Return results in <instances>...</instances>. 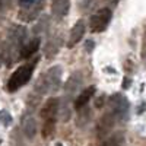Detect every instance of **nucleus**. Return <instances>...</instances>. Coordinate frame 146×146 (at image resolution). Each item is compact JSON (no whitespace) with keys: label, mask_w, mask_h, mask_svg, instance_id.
Here are the masks:
<instances>
[{"label":"nucleus","mask_w":146,"mask_h":146,"mask_svg":"<svg viewBox=\"0 0 146 146\" xmlns=\"http://www.w3.org/2000/svg\"><path fill=\"white\" fill-rule=\"evenodd\" d=\"M62 67L60 66H53L47 70V73L40 76V79L35 83V92L38 95L44 94H54L62 86Z\"/></svg>","instance_id":"f257e3e1"},{"label":"nucleus","mask_w":146,"mask_h":146,"mask_svg":"<svg viewBox=\"0 0 146 146\" xmlns=\"http://www.w3.org/2000/svg\"><path fill=\"white\" fill-rule=\"evenodd\" d=\"M32 70L34 67L31 64H23L21 67H18L13 73H12L10 79L7 80V91L15 92L18 91L21 86H23L32 76Z\"/></svg>","instance_id":"f03ea898"},{"label":"nucleus","mask_w":146,"mask_h":146,"mask_svg":"<svg viewBox=\"0 0 146 146\" xmlns=\"http://www.w3.org/2000/svg\"><path fill=\"white\" fill-rule=\"evenodd\" d=\"M111 16H113V13L108 7H102L100 10H96L89 19L91 32H102V31H105L110 21H111Z\"/></svg>","instance_id":"7ed1b4c3"},{"label":"nucleus","mask_w":146,"mask_h":146,"mask_svg":"<svg viewBox=\"0 0 146 146\" xmlns=\"http://www.w3.org/2000/svg\"><path fill=\"white\" fill-rule=\"evenodd\" d=\"M110 107H111V113L115 115V118H120V120L127 118L130 104L124 95H121V94L111 95L110 96Z\"/></svg>","instance_id":"20e7f679"},{"label":"nucleus","mask_w":146,"mask_h":146,"mask_svg":"<svg viewBox=\"0 0 146 146\" xmlns=\"http://www.w3.org/2000/svg\"><path fill=\"white\" fill-rule=\"evenodd\" d=\"M42 9H44V0H32L29 5L19 7L18 18L22 22H34L40 16Z\"/></svg>","instance_id":"39448f33"},{"label":"nucleus","mask_w":146,"mask_h":146,"mask_svg":"<svg viewBox=\"0 0 146 146\" xmlns=\"http://www.w3.org/2000/svg\"><path fill=\"white\" fill-rule=\"evenodd\" d=\"M21 129H22V133L25 135L27 139H34L35 135H36V121L34 118V115L27 111L22 114V118H21Z\"/></svg>","instance_id":"423d86ee"},{"label":"nucleus","mask_w":146,"mask_h":146,"mask_svg":"<svg viewBox=\"0 0 146 146\" xmlns=\"http://www.w3.org/2000/svg\"><path fill=\"white\" fill-rule=\"evenodd\" d=\"M114 123H115V115H114L111 111L107 113V114H104V115L101 117V120L98 121V127H96L98 137H100V139H104L108 133L113 130Z\"/></svg>","instance_id":"0eeeda50"},{"label":"nucleus","mask_w":146,"mask_h":146,"mask_svg":"<svg viewBox=\"0 0 146 146\" xmlns=\"http://www.w3.org/2000/svg\"><path fill=\"white\" fill-rule=\"evenodd\" d=\"M85 31H86V25L82 19H79L75 25H73L70 34H69V38H67V48H73L76 44H79V41L83 38Z\"/></svg>","instance_id":"6e6552de"},{"label":"nucleus","mask_w":146,"mask_h":146,"mask_svg":"<svg viewBox=\"0 0 146 146\" xmlns=\"http://www.w3.org/2000/svg\"><path fill=\"white\" fill-rule=\"evenodd\" d=\"M58 105H60V101L54 96L51 98H48L45 101V104L42 105L41 108V117L42 120H48V118H56V114L58 113Z\"/></svg>","instance_id":"1a4fd4ad"},{"label":"nucleus","mask_w":146,"mask_h":146,"mask_svg":"<svg viewBox=\"0 0 146 146\" xmlns=\"http://www.w3.org/2000/svg\"><path fill=\"white\" fill-rule=\"evenodd\" d=\"M69 9H70V0H53L51 3V13L62 19L69 13Z\"/></svg>","instance_id":"9d476101"},{"label":"nucleus","mask_w":146,"mask_h":146,"mask_svg":"<svg viewBox=\"0 0 146 146\" xmlns=\"http://www.w3.org/2000/svg\"><path fill=\"white\" fill-rule=\"evenodd\" d=\"M60 45H62V36H53V38L48 40V42L44 47V54L47 58H53L56 57V54L60 50Z\"/></svg>","instance_id":"9b49d317"},{"label":"nucleus","mask_w":146,"mask_h":146,"mask_svg":"<svg viewBox=\"0 0 146 146\" xmlns=\"http://www.w3.org/2000/svg\"><path fill=\"white\" fill-rule=\"evenodd\" d=\"M41 40L40 38H34L32 41H29L28 44H25L21 50H19V58H29L32 57V54H35L40 48Z\"/></svg>","instance_id":"f8f14e48"},{"label":"nucleus","mask_w":146,"mask_h":146,"mask_svg":"<svg viewBox=\"0 0 146 146\" xmlns=\"http://www.w3.org/2000/svg\"><path fill=\"white\" fill-rule=\"evenodd\" d=\"M80 85H82V78H80L79 73L72 75V76L69 78L67 83H66V86H64V88H66V94H67L69 96H73L75 94H78Z\"/></svg>","instance_id":"ddd939ff"},{"label":"nucleus","mask_w":146,"mask_h":146,"mask_svg":"<svg viewBox=\"0 0 146 146\" xmlns=\"http://www.w3.org/2000/svg\"><path fill=\"white\" fill-rule=\"evenodd\" d=\"M94 94H95V86H89V88H86L85 91H82V92L78 95L76 101H75V107L79 110V108H82V107H85V105H88V102H89V100L94 96Z\"/></svg>","instance_id":"4468645a"},{"label":"nucleus","mask_w":146,"mask_h":146,"mask_svg":"<svg viewBox=\"0 0 146 146\" xmlns=\"http://www.w3.org/2000/svg\"><path fill=\"white\" fill-rule=\"evenodd\" d=\"M91 117H92V111L89 107H82L79 108V113H78V118H76V126L83 129L85 126H86L89 121H91Z\"/></svg>","instance_id":"2eb2a0df"},{"label":"nucleus","mask_w":146,"mask_h":146,"mask_svg":"<svg viewBox=\"0 0 146 146\" xmlns=\"http://www.w3.org/2000/svg\"><path fill=\"white\" fill-rule=\"evenodd\" d=\"M54 130H56V118L44 120V126H42V137H44V139H50V137L53 136Z\"/></svg>","instance_id":"dca6fc26"},{"label":"nucleus","mask_w":146,"mask_h":146,"mask_svg":"<svg viewBox=\"0 0 146 146\" xmlns=\"http://www.w3.org/2000/svg\"><path fill=\"white\" fill-rule=\"evenodd\" d=\"M58 113H60V118L62 121H69L70 118V108L67 104H60L58 105Z\"/></svg>","instance_id":"f3484780"},{"label":"nucleus","mask_w":146,"mask_h":146,"mask_svg":"<svg viewBox=\"0 0 146 146\" xmlns=\"http://www.w3.org/2000/svg\"><path fill=\"white\" fill-rule=\"evenodd\" d=\"M0 123L3 126L12 124V115L9 114V111H6V110H0Z\"/></svg>","instance_id":"a211bd4d"},{"label":"nucleus","mask_w":146,"mask_h":146,"mask_svg":"<svg viewBox=\"0 0 146 146\" xmlns=\"http://www.w3.org/2000/svg\"><path fill=\"white\" fill-rule=\"evenodd\" d=\"M120 145H121V137L113 136V137H110V139H105L100 146H120Z\"/></svg>","instance_id":"6ab92c4d"},{"label":"nucleus","mask_w":146,"mask_h":146,"mask_svg":"<svg viewBox=\"0 0 146 146\" xmlns=\"http://www.w3.org/2000/svg\"><path fill=\"white\" fill-rule=\"evenodd\" d=\"M104 96H101V98H98L96 100V102H95V107H98V108H101V104H104Z\"/></svg>","instance_id":"aec40b11"},{"label":"nucleus","mask_w":146,"mask_h":146,"mask_svg":"<svg viewBox=\"0 0 146 146\" xmlns=\"http://www.w3.org/2000/svg\"><path fill=\"white\" fill-rule=\"evenodd\" d=\"M94 45H95L94 41H88V42H86V51H88V53H91V50H92Z\"/></svg>","instance_id":"412c9836"},{"label":"nucleus","mask_w":146,"mask_h":146,"mask_svg":"<svg viewBox=\"0 0 146 146\" xmlns=\"http://www.w3.org/2000/svg\"><path fill=\"white\" fill-rule=\"evenodd\" d=\"M32 2V0H19V7L21 6H27V5H29Z\"/></svg>","instance_id":"4be33fe9"},{"label":"nucleus","mask_w":146,"mask_h":146,"mask_svg":"<svg viewBox=\"0 0 146 146\" xmlns=\"http://www.w3.org/2000/svg\"><path fill=\"white\" fill-rule=\"evenodd\" d=\"M0 9H2V0H0Z\"/></svg>","instance_id":"5701e85b"},{"label":"nucleus","mask_w":146,"mask_h":146,"mask_svg":"<svg viewBox=\"0 0 146 146\" xmlns=\"http://www.w3.org/2000/svg\"><path fill=\"white\" fill-rule=\"evenodd\" d=\"M0 145H2V139H0Z\"/></svg>","instance_id":"b1692460"}]
</instances>
